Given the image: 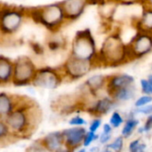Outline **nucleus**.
Masks as SVG:
<instances>
[{
    "label": "nucleus",
    "instance_id": "1",
    "mask_svg": "<svg viewBox=\"0 0 152 152\" xmlns=\"http://www.w3.org/2000/svg\"><path fill=\"white\" fill-rule=\"evenodd\" d=\"M39 109L32 102H21L17 103L12 111L4 118L12 135L23 136L36 127L38 123Z\"/></svg>",
    "mask_w": 152,
    "mask_h": 152
},
{
    "label": "nucleus",
    "instance_id": "2",
    "mask_svg": "<svg viewBox=\"0 0 152 152\" xmlns=\"http://www.w3.org/2000/svg\"><path fill=\"white\" fill-rule=\"evenodd\" d=\"M126 44L119 33L110 35L102 43L94 61L95 66H105L115 68L128 62Z\"/></svg>",
    "mask_w": 152,
    "mask_h": 152
},
{
    "label": "nucleus",
    "instance_id": "3",
    "mask_svg": "<svg viewBox=\"0 0 152 152\" xmlns=\"http://www.w3.org/2000/svg\"><path fill=\"white\" fill-rule=\"evenodd\" d=\"M30 16L35 22L42 24L50 30H56L66 20L61 4H51L31 10Z\"/></svg>",
    "mask_w": 152,
    "mask_h": 152
},
{
    "label": "nucleus",
    "instance_id": "4",
    "mask_svg": "<svg viewBox=\"0 0 152 152\" xmlns=\"http://www.w3.org/2000/svg\"><path fill=\"white\" fill-rule=\"evenodd\" d=\"M97 53L96 43L91 30L86 28L77 31L72 41L70 55L81 60L93 61L94 64Z\"/></svg>",
    "mask_w": 152,
    "mask_h": 152
},
{
    "label": "nucleus",
    "instance_id": "5",
    "mask_svg": "<svg viewBox=\"0 0 152 152\" xmlns=\"http://www.w3.org/2000/svg\"><path fill=\"white\" fill-rule=\"evenodd\" d=\"M129 61L141 59L152 52V33L137 31L131 41L126 44Z\"/></svg>",
    "mask_w": 152,
    "mask_h": 152
},
{
    "label": "nucleus",
    "instance_id": "6",
    "mask_svg": "<svg viewBox=\"0 0 152 152\" xmlns=\"http://www.w3.org/2000/svg\"><path fill=\"white\" fill-rule=\"evenodd\" d=\"M37 68L34 62L27 56H20L13 62L12 84L18 86L32 83Z\"/></svg>",
    "mask_w": 152,
    "mask_h": 152
},
{
    "label": "nucleus",
    "instance_id": "7",
    "mask_svg": "<svg viewBox=\"0 0 152 152\" xmlns=\"http://www.w3.org/2000/svg\"><path fill=\"white\" fill-rule=\"evenodd\" d=\"M94 67L93 61L81 60L73 56H69L63 64V70L65 76L71 80L80 79L87 75Z\"/></svg>",
    "mask_w": 152,
    "mask_h": 152
},
{
    "label": "nucleus",
    "instance_id": "8",
    "mask_svg": "<svg viewBox=\"0 0 152 152\" xmlns=\"http://www.w3.org/2000/svg\"><path fill=\"white\" fill-rule=\"evenodd\" d=\"M61 75L57 72L56 69L52 68H42L37 69L32 84L36 87L54 90L61 84Z\"/></svg>",
    "mask_w": 152,
    "mask_h": 152
},
{
    "label": "nucleus",
    "instance_id": "9",
    "mask_svg": "<svg viewBox=\"0 0 152 152\" xmlns=\"http://www.w3.org/2000/svg\"><path fill=\"white\" fill-rule=\"evenodd\" d=\"M23 11L14 8H4L0 17V31L10 35L16 32L23 20Z\"/></svg>",
    "mask_w": 152,
    "mask_h": 152
},
{
    "label": "nucleus",
    "instance_id": "10",
    "mask_svg": "<svg viewBox=\"0 0 152 152\" xmlns=\"http://www.w3.org/2000/svg\"><path fill=\"white\" fill-rule=\"evenodd\" d=\"M86 132L87 131L84 126H72L63 130L61 133L65 147L69 151H74L81 146Z\"/></svg>",
    "mask_w": 152,
    "mask_h": 152
},
{
    "label": "nucleus",
    "instance_id": "11",
    "mask_svg": "<svg viewBox=\"0 0 152 152\" xmlns=\"http://www.w3.org/2000/svg\"><path fill=\"white\" fill-rule=\"evenodd\" d=\"M61 4L66 20H75L84 13L89 0H63Z\"/></svg>",
    "mask_w": 152,
    "mask_h": 152
},
{
    "label": "nucleus",
    "instance_id": "12",
    "mask_svg": "<svg viewBox=\"0 0 152 152\" xmlns=\"http://www.w3.org/2000/svg\"><path fill=\"white\" fill-rule=\"evenodd\" d=\"M134 84V77L132 75L122 73L116 74L112 76H107V83H106V90L109 95H110L115 91L131 86Z\"/></svg>",
    "mask_w": 152,
    "mask_h": 152
},
{
    "label": "nucleus",
    "instance_id": "13",
    "mask_svg": "<svg viewBox=\"0 0 152 152\" xmlns=\"http://www.w3.org/2000/svg\"><path fill=\"white\" fill-rule=\"evenodd\" d=\"M117 105L118 102L111 96L109 95L98 99L92 104L90 108H88L87 110L89 113L95 117H102L112 111Z\"/></svg>",
    "mask_w": 152,
    "mask_h": 152
},
{
    "label": "nucleus",
    "instance_id": "14",
    "mask_svg": "<svg viewBox=\"0 0 152 152\" xmlns=\"http://www.w3.org/2000/svg\"><path fill=\"white\" fill-rule=\"evenodd\" d=\"M142 13L135 23L137 31H145L152 33V1L144 0L142 4Z\"/></svg>",
    "mask_w": 152,
    "mask_h": 152
},
{
    "label": "nucleus",
    "instance_id": "15",
    "mask_svg": "<svg viewBox=\"0 0 152 152\" xmlns=\"http://www.w3.org/2000/svg\"><path fill=\"white\" fill-rule=\"evenodd\" d=\"M45 149L49 151H61L64 149V140L61 132H52L41 140Z\"/></svg>",
    "mask_w": 152,
    "mask_h": 152
},
{
    "label": "nucleus",
    "instance_id": "16",
    "mask_svg": "<svg viewBox=\"0 0 152 152\" xmlns=\"http://www.w3.org/2000/svg\"><path fill=\"white\" fill-rule=\"evenodd\" d=\"M107 77L102 74H95L86 79L84 86L93 96H96L100 91L106 87Z\"/></svg>",
    "mask_w": 152,
    "mask_h": 152
},
{
    "label": "nucleus",
    "instance_id": "17",
    "mask_svg": "<svg viewBox=\"0 0 152 152\" xmlns=\"http://www.w3.org/2000/svg\"><path fill=\"white\" fill-rule=\"evenodd\" d=\"M13 61L0 55V85H6L12 80Z\"/></svg>",
    "mask_w": 152,
    "mask_h": 152
},
{
    "label": "nucleus",
    "instance_id": "18",
    "mask_svg": "<svg viewBox=\"0 0 152 152\" xmlns=\"http://www.w3.org/2000/svg\"><path fill=\"white\" fill-rule=\"evenodd\" d=\"M137 89L134 84L120 88L114 93H112L110 96H111L118 103V102H126L133 100L136 96Z\"/></svg>",
    "mask_w": 152,
    "mask_h": 152
},
{
    "label": "nucleus",
    "instance_id": "19",
    "mask_svg": "<svg viewBox=\"0 0 152 152\" xmlns=\"http://www.w3.org/2000/svg\"><path fill=\"white\" fill-rule=\"evenodd\" d=\"M16 102L14 98L6 93H0V118L4 119L14 109Z\"/></svg>",
    "mask_w": 152,
    "mask_h": 152
},
{
    "label": "nucleus",
    "instance_id": "20",
    "mask_svg": "<svg viewBox=\"0 0 152 152\" xmlns=\"http://www.w3.org/2000/svg\"><path fill=\"white\" fill-rule=\"evenodd\" d=\"M139 124H140V121L137 118H135V117L128 118L125 121V124H124L122 131H121V135L124 137V139L129 138L133 134L134 131L137 128Z\"/></svg>",
    "mask_w": 152,
    "mask_h": 152
},
{
    "label": "nucleus",
    "instance_id": "21",
    "mask_svg": "<svg viewBox=\"0 0 152 152\" xmlns=\"http://www.w3.org/2000/svg\"><path fill=\"white\" fill-rule=\"evenodd\" d=\"M124 148V137L118 136L112 142H109L104 145V151H121Z\"/></svg>",
    "mask_w": 152,
    "mask_h": 152
},
{
    "label": "nucleus",
    "instance_id": "22",
    "mask_svg": "<svg viewBox=\"0 0 152 152\" xmlns=\"http://www.w3.org/2000/svg\"><path fill=\"white\" fill-rule=\"evenodd\" d=\"M124 122H125V119H124L123 115L119 111L114 110L110 118V124L112 126V127L118 128L124 124Z\"/></svg>",
    "mask_w": 152,
    "mask_h": 152
},
{
    "label": "nucleus",
    "instance_id": "23",
    "mask_svg": "<svg viewBox=\"0 0 152 152\" xmlns=\"http://www.w3.org/2000/svg\"><path fill=\"white\" fill-rule=\"evenodd\" d=\"M142 93L143 94L152 95V74H150L147 78H142L140 81Z\"/></svg>",
    "mask_w": 152,
    "mask_h": 152
},
{
    "label": "nucleus",
    "instance_id": "24",
    "mask_svg": "<svg viewBox=\"0 0 152 152\" xmlns=\"http://www.w3.org/2000/svg\"><path fill=\"white\" fill-rule=\"evenodd\" d=\"M138 114L145 115V116H149V115L152 114V103L144 105V106H142V107L135 108L134 110H133L130 112V115L128 116V118H130V117H135Z\"/></svg>",
    "mask_w": 152,
    "mask_h": 152
},
{
    "label": "nucleus",
    "instance_id": "25",
    "mask_svg": "<svg viewBox=\"0 0 152 152\" xmlns=\"http://www.w3.org/2000/svg\"><path fill=\"white\" fill-rule=\"evenodd\" d=\"M147 146L141 139H136L129 143V151L131 152H143L146 150Z\"/></svg>",
    "mask_w": 152,
    "mask_h": 152
},
{
    "label": "nucleus",
    "instance_id": "26",
    "mask_svg": "<svg viewBox=\"0 0 152 152\" xmlns=\"http://www.w3.org/2000/svg\"><path fill=\"white\" fill-rule=\"evenodd\" d=\"M99 138V135L96 134V133H94V132H91V131H87L86 135H85V138H84V141H83V147L84 148H87L89 147L94 142L97 141Z\"/></svg>",
    "mask_w": 152,
    "mask_h": 152
},
{
    "label": "nucleus",
    "instance_id": "27",
    "mask_svg": "<svg viewBox=\"0 0 152 152\" xmlns=\"http://www.w3.org/2000/svg\"><path fill=\"white\" fill-rule=\"evenodd\" d=\"M152 103V95L151 94H144L141 97H139L135 102H134V107L138 108V107H142L147 104Z\"/></svg>",
    "mask_w": 152,
    "mask_h": 152
},
{
    "label": "nucleus",
    "instance_id": "28",
    "mask_svg": "<svg viewBox=\"0 0 152 152\" xmlns=\"http://www.w3.org/2000/svg\"><path fill=\"white\" fill-rule=\"evenodd\" d=\"M152 129V114L149 115L147 118V120L145 121V124L138 128V134H147L149 132H151Z\"/></svg>",
    "mask_w": 152,
    "mask_h": 152
},
{
    "label": "nucleus",
    "instance_id": "29",
    "mask_svg": "<svg viewBox=\"0 0 152 152\" xmlns=\"http://www.w3.org/2000/svg\"><path fill=\"white\" fill-rule=\"evenodd\" d=\"M69 125L71 126H84L87 125V121L80 116H75L69 120Z\"/></svg>",
    "mask_w": 152,
    "mask_h": 152
},
{
    "label": "nucleus",
    "instance_id": "30",
    "mask_svg": "<svg viewBox=\"0 0 152 152\" xmlns=\"http://www.w3.org/2000/svg\"><path fill=\"white\" fill-rule=\"evenodd\" d=\"M102 120L101 118L99 117H96L95 118L93 119V121L91 122L90 126H89V131L91 132H94V133H96L99 128L102 126Z\"/></svg>",
    "mask_w": 152,
    "mask_h": 152
},
{
    "label": "nucleus",
    "instance_id": "31",
    "mask_svg": "<svg viewBox=\"0 0 152 152\" xmlns=\"http://www.w3.org/2000/svg\"><path fill=\"white\" fill-rule=\"evenodd\" d=\"M112 138V134H106V133H102L100 135H99V138H98V141L102 145H105L107 143H109L110 142Z\"/></svg>",
    "mask_w": 152,
    "mask_h": 152
},
{
    "label": "nucleus",
    "instance_id": "32",
    "mask_svg": "<svg viewBox=\"0 0 152 152\" xmlns=\"http://www.w3.org/2000/svg\"><path fill=\"white\" fill-rule=\"evenodd\" d=\"M143 1L144 0H118V4L129 6V5H133L135 4H142Z\"/></svg>",
    "mask_w": 152,
    "mask_h": 152
},
{
    "label": "nucleus",
    "instance_id": "33",
    "mask_svg": "<svg viewBox=\"0 0 152 152\" xmlns=\"http://www.w3.org/2000/svg\"><path fill=\"white\" fill-rule=\"evenodd\" d=\"M112 131H113V127L109 123H106L103 125L102 126V132L103 133H106V134H112Z\"/></svg>",
    "mask_w": 152,
    "mask_h": 152
},
{
    "label": "nucleus",
    "instance_id": "34",
    "mask_svg": "<svg viewBox=\"0 0 152 152\" xmlns=\"http://www.w3.org/2000/svg\"><path fill=\"white\" fill-rule=\"evenodd\" d=\"M100 151V148L99 147H96V146L90 149V151Z\"/></svg>",
    "mask_w": 152,
    "mask_h": 152
},
{
    "label": "nucleus",
    "instance_id": "35",
    "mask_svg": "<svg viewBox=\"0 0 152 152\" xmlns=\"http://www.w3.org/2000/svg\"><path fill=\"white\" fill-rule=\"evenodd\" d=\"M151 69H152V64H151Z\"/></svg>",
    "mask_w": 152,
    "mask_h": 152
}]
</instances>
